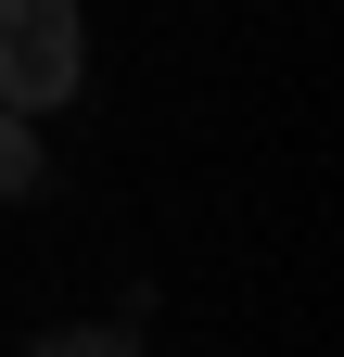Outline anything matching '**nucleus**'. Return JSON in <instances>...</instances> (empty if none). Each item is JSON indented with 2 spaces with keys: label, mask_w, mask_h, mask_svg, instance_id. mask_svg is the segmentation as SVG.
<instances>
[{
  "label": "nucleus",
  "mask_w": 344,
  "mask_h": 357,
  "mask_svg": "<svg viewBox=\"0 0 344 357\" xmlns=\"http://www.w3.org/2000/svg\"><path fill=\"white\" fill-rule=\"evenodd\" d=\"M77 77H90L77 0H0V102H13V115H64Z\"/></svg>",
  "instance_id": "f257e3e1"
},
{
  "label": "nucleus",
  "mask_w": 344,
  "mask_h": 357,
  "mask_svg": "<svg viewBox=\"0 0 344 357\" xmlns=\"http://www.w3.org/2000/svg\"><path fill=\"white\" fill-rule=\"evenodd\" d=\"M38 178H52V166H38V115H13V102H0V204H13V192H38Z\"/></svg>",
  "instance_id": "f03ea898"
},
{
  "label": "nucleus",
  "mask_w": 344,
  "mask_h": 357,
  "mask_svg": "<svg viewBox=\"0 0 344 357\" xmlns=\"http://www.w3.org/2000/svg\"><path fill=\"white\" fill-rule=\"evenodd\" d=\"M26 357H141V332H127V319H90V332H38Z\"/></svg>",
  "instance_id": "7ed1b4c3"
}]
</instances>
